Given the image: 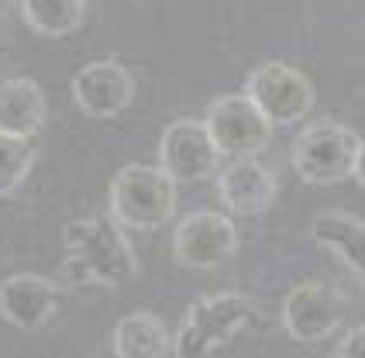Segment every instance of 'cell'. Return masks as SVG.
<instances>
[{
	"label": "cell",
	"instance_id": "obj_1",
	"mask_svg": "<svg viewBox=\"0 0 365 358\" xmlns=\"http://www.w3.org/2000/svg\"><path fill=\"white\" fill-rule=\"evenodd\" d=\"M142 262L124 227L110 214L76 218L62 231V276L69 286H107L121 290L135 282Z\"/></svg>",
	"mask_w": 365,
	"mask_h": 358
},
{
	"label": "cell",
	"instance_id": "obj_2",
	"mask_svg": "<svg viewBox=\"0 0 365 358\" xmlns=\"http://www.w3.org/2000/svg\"><path fill=\"white\" fill-rule=\"evenodd\" d=\"M259 314V303L245 293H217L200 297L186 307L180 331L173 338L176 358H210L217 355L238 331H245Z\"/></svg>",
	"mask_w": 365,
	"mask_h": 358
},
{
	"label": "cell",
	"instance_id": "obj_3",
	"mask_svg": "<svg viewBox=\"0 0 365 358\" xmlns=\"http://www.w3.org/2000/svg\"><path fill=\"white\" fill-rule=\"evenodd\" d=\"M110 218L131 231H155L176 214V183L155 165L131 162L110 179Z\"/></svg>",
	"mask_w": 365,
	"mask_h": 358
},
{
	"label": "cell",
	"instance_id": "obj_4",
	"mask_svg": "<svg viewBox=\"0 0 365 358\" xmlns=\"http://www.w3.org/2000/svg\"><path fill=\"white\" fill-rule=\"evenodd\" d=\"M359 145H362V138L351 128L331 118H321L300 128L297 138L289 141V162L304 183L331 186V183H341L351 176Z\"/></svg>",
	"mask_w": 365,
	"mask_h": 358
},
{
	"label": "cell",
	"instance_id": "obj_5",
	"mask_svg": "<svg viewBox=\"0 0 365 358\" xmlns=\"http://www.w3.org/2000/svg\"><path fill=\"white\" fill-rule=\"evenodd\" d=\"M203 124H207L210 138L217 141L221 155H235V159L259 155L269 145V138H272V128H276L248 93H224V97H217L207 107Z\"/></svg>",
	"mask_w": 365,
	"mask_h": 358
},
{
	"label": "cell",
	"instance_id": "obj_6",
	"mask_svg": "<svg viewBox=\"0 0 365 358\" xmlns=\"http://www.w3.org/2000/svg\"><path fill=\"white\" fill-rule=\"evenodd\" d=\"M245 93L279 128L300 124L314 107V83L286 62H262L259 69H252L245 80Z\"/></svg>",
	"mask_w": 365,
	"mask_h": 358
},
{
	"label": "cell",
	"instance_id": "obj_7",
	"mask_svg": "<svg viewBox=\"0 0 365 358\" xmlns=\"http://www.w3.org/2000/svg\"><path fill=\"white\" fill-rule=\"evenodd\" d=\"M238 252V227L227 214L193 210L173 231V255L182 269H221Z\"/></svg>",
	"mask_w": 365,
	"mask_h": 358
},
{
	"label": "cell",
	"instance_id": "obj_8",
	"mask_svg": "<svg viewBox=\"0 0 365 358\" xmlns=\"http://www.w3.org/2000/svg\"><path fill=\"white\" fill-rule=\"evenodd\" d=\"M341 320H345V300L334 286H327L321 279L297 282L279 307L283 331L293 341H304V344L331 338L341 327Z\"/></svg>",
	"mask_w": 365,
	"mask_h": 358
},
{
	"label": "cell",
	"instance_id": "obj_9",
	"mask_svg": "<svg viewBox=\"0 0 365 358\" xmlns=\"http://www.w3.org/2000/svg\"><path fill=\"white\" fill-rule=\"evenodd\" d=\"M159 169L173 183H200L221 169V148L203 121L180 118L165 128L159 138Z\"/></svg>",
	"mask_w": 365,
	"mask_h": 358
},
{
	"label": "cell",
	"instance_id": "obj_10",
	"mask_svg": "<svg viewBox=\"0 0 365 358\" xmlns=\"http://www.w3.org/2000/svg\"><path fill=\"white\" fill-rule=\"evenodd\" d=\"M135 97V80L114 59L86 62L80 73L73 76V100L86 118L110 121L128 111V103Z\"/></svg>",
	"mask_w": 365,
	"mask_h": 358
},
{
	"label": "cell",
	"instance_id": "obj_11",
	"mask_svg": "<svg viewBox=\"0 0 365 358\" xmlns=\"http://www.w3.org/2000/svg\"><path fill=\"white\" fill-rule=\"evenodd\" d=\"M217 197L238 218H259L279 197V179L255 155H242L217 176Z\"/></svg>",
	"mask_w": 365,
	"mask_h": 358
},
{
	"label": "cell",
	"instance_id": "obj_12",
	"mask_svg": "<svg viewBox=\"0 0 365 358\" xmlns=\"http://www.w3.org/2000/svg\"><path fill=\"white\" fill-rule=\"evenodd\" d=\"M59 310V286L38 272H18L0 282V317L21 331H38Z\"/></svg>",
	"mask_w": 365,
	"mask_h": 358
},
{
	"label": "cell",
	"instance_id": "obj_13",
	"mask_svg": "<svg viewBox=\"0 0 365 358\" xmlns=\"http://www.w3.org/2000/svg\"><path fill=\"white\" fill-rule=\"evenodd\" d=\"M48 114V100L41 93L35 80H0V131L4 135H18V138H31L45 124Z\"/></svg>",
	"mask_w": 365,
	"mask_h": 358
},
{
	"label": "cell",
	"instance_id": "obj_14",
	"mask_svg": "<svg viewBox=\"0 0 365 358\" xmlns=\"http://www.w3.org/2000/svg\"><path fill=\"white\" fill-rule=\"evenodd\" d=\"M310 235L321 248L338 255L365 282V220L341 214V210H324V214L314 218Z\"/></svg>",
	"mask_w": 365,
	"mask_h": 358
},
{
	"label": "cell",
	"instance_id": "obj_15",
	"mask_svg": "<svg viewBox=\"0 0 365 358\" xmlns=\"http://www.w3.org/2000/svg\"><path fill=\"white\" fill-rule=\"evenodd\" d=\"M110 348H114V358H165L173 348V338L159 314L138 310L118 320Z\"/></svg>",
	"mask_w": 365,
	"mask_h": 358
},
{
	"label": "cell",
	"instance_id": "obj_16",
	"mask_svg": "<svg viewBox=\"0 0 365 358\" xmlns=\"http://www.w3.org/2000/svg\"><path fill=\"white\" fill-rule=\"evenodd\" d=\"M21 18L45 39H62L83 28L86 0H21Z\"/></svg>",
	"mask_w": 365,
	"mask_h": 358
},
{
	"label": "cell",
	"instance_id": "obj_17",
	"mask_svg": "<svg viewBox=\"0 0 365 358\" xmlns=\"http://www.w3.org/2000/svg\"><path fill=\"white\" fill-rule=\"evenodd\" d=\"M31 165H35V152H31L28 138L0 131V197L18 190L21 183L28 179Z\"/></svg>",
	"mask_w": 365,
	"mask_h": 358
},
{
	"label": "cell",
	"instance_id": "obj_18",
	"mask_svg": "<svg viewBox=\"0 0 365 358\" xmlns=\"http://www.w3.org/2000/svg\"><path fill=\"white\" fill-rule=\"evenodd\" d=\"M338 358H365V324L351 327L341 344H338Z\"/></svg>",
	"mask_w": 365,
	"mask_h": 358
},
{
	"label": "cell",
	"instance_id": "obj_19",
	"mask_svg": "<svg viewBox=\"0 0 365 358\" xmlns=\"http://www.w3.org/2000/svg\"><path fill=\"white\" fill-rule=\"evenodd\" d=\"M351 176H355V183L365 190V141L359 145V155H355V169H351Z\"/></svg>",
	"mask_w": 365,
	"mask_h": 358
},
{
	"label": "cell",
	"instance_id": "obj_20",
	"mask_svg": "<svg viewBox=\"0 0 365 358\" xmlns=\"http://www.w3.org/2000/svg\"><path fill=\"white\" fill-rule=\"evenodd\" d=\"M11 18V0H0V24H7Z\"/></svg>",
	"mask_w": 365,
	"mask_h": 358
},
{
	"label": "cell",
	"instance_id": "obj_21",
	"mask_svg": "<svg viewBox=\"0 0 365 358\" xmlns=\"http://www.w3.org/2000/svg\"><path fill=\"white\" fill-rule=\"evenodd\" d=\"M334 358H338V355H334Z\"/></svg>",
	"mask_w": 365,
	"mask_h": 358
}]
</instances>
